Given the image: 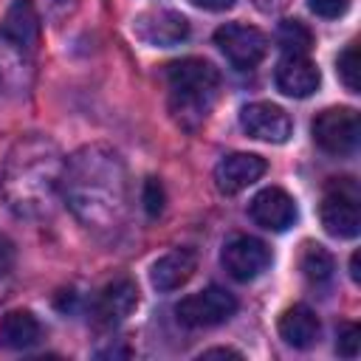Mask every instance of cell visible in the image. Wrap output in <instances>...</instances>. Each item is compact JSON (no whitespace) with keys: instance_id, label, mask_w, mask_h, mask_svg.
Instances as JSON below:
<instances>
[{"instance_id":"18","label":"cell","mask_w":361,"mask_h":361,"mask_svg":"<svg viewBox=\"0 0 361 361\" xmlns=\"http://www.w3.org/2000/svg\"><path fill=\"white\" fill-rule=\"evenodd\" d=\"M3 34H6L14 45H20L25 54L34 51L37 34H39V20H37V11H34V6H31L28 0H17V3L8 8L6 23H3Z\"/></svg>"},{"instance_id":"23","label":"cell","mask_w":361,"mask_h":361,"mask_svg":"<svg viewBox=\"0 0 361 361\" xmlns=\"http://www.w3.org/2000/svg\"><path fill=\"white\" fill-rule=\"evenodd\" d=\"M358 347H361V333L355 324H341L338 330V341H336V350L338 355L344 358H355L358 355Z\"/></svg>"},{"instance_id":"9","label":"cell","mask_w":361,"mask_h":361,"mask_svg":"<svg viewBox=\"0 0 361 361\" xmlns=\"http://www.w3.org/2000/svg\"><path fill=\"white\" fill-rule=\"evenodd\" d=\"M133 34L152 48H172L189 37V20L172 8H147L133 20Z\"/></svg>"},{"instance_id":"11","label":"cell","mask_w":361,"mask_h":361,"mask_svg":"<svg viewBox=\"0 0 361 361\" xmlns=\"http://www.w3.org/2000/svg\"><path fill=\"white\" fill-rule=\"evenodd\" d=\"M248 214L257 226H262L268 231H288L299 217L296 200L279 186L259 189L248 203Z\"/></svg>"},{"instance_id":"31","label":"cell","mask_w":361,"mask_h":361,"mask_svg":"<svg viewBox=\"0 0 361 361\" xmlns=\"http://www.w3.org/2000/svg\"><path fill=\"white\" fill-rule=\"evenodd\" d=\"M350 276H353V282H358V254H353V259H350Z\"/></svg>"},{"instance_id":"15","label":"cell","mask_w":361,"mask_h":361,"mask_svg":"<svg viewBox=\"0 0 361 361\" xmlns=\"http://www.w3.org/2000/svg\"><path fill=\"white\" fill-rule=\"evenodd\" d=\"M195 268H197V257H195V251H189V248H175V251H169V254H164V257H158L155 262H152V268H149V282H152V288H158V290H178L180 285H186L189 279H192V274H195Z\"/></svg>"},{"instance_id":"22","label":"cell","mask_w":361,"mask_h":361,"mask_svg":"<svg viewBox=\"0 0 361 361\" xmlns=\"http://www.w3.org/2000/svg\"><path fill=\"white\" fill-rule=\"evenodd\" d=\"M358 45L355 42H350L341 54H338V59H336V73H338V79H341V85L350 90V93H358Z\"/></svg>"},{"instance_id":"6","label":"cell","mask_w":361,"mask_h":361,"mask_svg":"<svg viewBox=\"0 0 361 361\" xmlns=\"http://www.w3.org/2000/svg\"><path fill=\"white\" fill-rule=\"evenodd\" d=\"M234 313H237L234 293H228L226 288H217V285H209L197 293H189L175 305V319L183 327H192V330L223 324Z\"/></svg>"},{"instance_id":"8","label":"cell","mask_w":361,"mask_h":361,"mask_svg":"<svg viewBox=\"0 0 361 361\" xmlns=\"http://www.w3.org/2000/svg\"><path fill=\"white\" fill-rule=\"evenodd\" d=\"M271 248L257 240V237H248V234H237L231 237L226 245H223V254H220V262L223 268L228 271L231 279L237 282H251L257 276H262L268 268H271Z\"/></svg>"},{"instance_id":"17","label":"cell","mask_w":361,"mask_h":361,"mask_svg":"<svg viewBox=\"0 0 361 361\" xmlns=\"http://www.w3.org/2000/svg\"><path fill=\"white\" fill-rule=\"evenodd\" d=\"M42 327L31 310H8L0 322V347L6 350H28L39 341Z\"/></svg>"},{"instance_id":"14","label":"cell","mask_w":361,"mask_h":361,"mask_svg":"<svg viewBox=\"0 0 361 361\" xmlns=\"http://www.w3.org/2000/svg\"><path fill=\"white\" fill-rule=\"evenodd\" d=\"M135 305H138V288H135L133 279L121 276V279L107 282L96 293V299H93V316H96L99 324L113 327V324L124 322L133 313Z\"/></svg>"},{"instance_id":"5","label":"cell","mask_w":361,"mask_h":361,"mask_svg":"<svg viewBox=\"0 0 361 361\" xmlns=\"http://www.w3.org/2000/svg\"><path fill=\"white\" fill-rule=\"evenodd\" d=\"M358 113L353 107H327L322 110L313 124H310V135L313 144L327 152V155H353L358 147Z\"/></svg>"},{"instance_id":"25","label":"cell","mask_w":361,"mask_h":361,"mask_svg":"<svg viewBox=\"0 0 361 361\" xmlns=\"http://www.w3.org/2000/svg\"><path fill=\"white\" fill-rule=\"evenodd\" d=\"M353 0H307L310 11L322 20H336V17H344L347 8H350Z\"/></svg>"},{"instance_id":"20","label":"cell","mask_w":361,"mask_h":361,"mask_svg":"<svg viewBox=\"0 0 361 361\" xmlns=\"http://www.w3.org/2000/svg\"><path fill=\"white\" fill-rule=\"evenodd\" d=\"M299 268H302V274L310 285H324L333 276V257H330L327 248H322L316 243H307L305 251H302Z\"/></svg>"},{"instance_id":"26","label":"cell","mask_w":361,"mask_h":361,"mask_svg":"<svg viewBox=\"0 0 361 361\" xmlns=\"http://www.w3.org/2000/svg\"><path fill=\"white\" fill-rule=\"evenodd\" d=\"M11 265H14V243L6 234H0V279L11 271Z\"/></svg>"},{"instance_id":"3","label":"cell","mask_w":361,"mask_h":361,"mask_svg":"<svg viewBox=\"0 0 361 361\" xmlns=\"http://www.w3.org/2000/svg\"><path fill=\"white\" fill-rule=\"evenodd\" d=\"M220 93V73L200 56H183L166 65V99L172 118L195 133L212 113Z\"/></svg>"},{"instance_id":"7","label":"cell","mask_w":361,"mask_h":361,"mask_svg":"<svg viewBox=\"0 0 361 361\" xmlns=\"http://www.w3.org/2000/svg\"><path fill=\"white\" fill-rule=\"evenodd\" d=\"M214 45L237 71L257 68L268 54V37L245 23H226L214 31Z\"/></svg>"},{"instance_id":"1","label":"cell","mask_w":361,"mask_h":361,"mask_svg":"<svg viewBox=\"0 0 361 361\" xmlns=\"http://www.w3.org/2000/svg\"><path fill=\"white\" fill-rule=\"evenodd\" d=\"M62 200L73 217L96 231L121 226L130 212V175L124 158L107 144H85L62 172Z\"/></svg>"},{"instance_id":"30","label":"cell","mask_w":361,"mask_h":361,"mask_svg":"<svg viewBox=\"0 0 361 361\" xmlns=\"http://www.w3.org/2000/svg\"><path fill=\"white\" fill-rule=\"evenodd\" d=\"M209 355H220V358H223V355H226V358H228V355H234V358H240V353H237V350H228V347H214V350H206V353H203V358H209Z\"/></svg>"},{"instance_id":"10","label":"cell","mask_w":361,"mask_h":361,"mask_svg":"<svg viewBox=\"0 0 361 361\" xmlns=\"http://www.w3.org/2000/svg\"><path fill=\"white\" fill-rule=\"evenodd\" d=\"M240 127L245 130V135L265 141V144H285L293 133L290 116L271 102H251L240 110Z\"/></svg>"},{"instance_id":"27","label":"cell","mask_w":361,"mask_h":361,"mask_svg":"<svg viewBox=\"0 0 361 361\" xmlns=\"http://www.w3.org/2000/svg\"><path fill=\"white\" fill-rule=\"evenodd\" d=\"M192 6H197V8H203V11H226V8H231L237 0H189Z\"/></svg>"},{"instance_id":"28","label":"cell","mask_w":361,"mask_h":361,"mask_svg":"<svg viewBox=\"0 0 361 361\" xmlns=\"http://www.w3.org/2000/svg\"><path fill=\"white\" fill-rule=\"evenodd\" d=\"M262 14H276V11H282L285 6H288V0H251Z\"/></svg>"},{"instance_id":"19","label":"cell","mask_w":361,"mask_h":361,"mask_svg":"<svg viewBox=\"0 0 361 361\" xmlns=\"http://www.w3.org/2000/svg\"><path fill=\"white\" fill-rule=\"evenodd\" d=\"M25 51L0 31V87H20L25 71Z\"/></svg>"},{"instance_id":"2","label":"cell","mask_w":361,"mask_h":361,"mask_svg":"<svg viewBox=\"0 0 361 361\" xmlns=\"http://www.w3.org/2000/svg\"><path fill=\"white\" fill-rule=\"evenodd\" d=\"M65 155L48 135L28 133L11 144L0 169V192L17 217L39 220L56 206Z\"/></svg>"},{"instance_id":"12","label":"cell","mask_w":361,"mask_h":361,"mask_svg":"<svg viewBox=\"0 0 361 361\" xmlns=\"http://www.w3.org/2000/svg\"><path fill=\"white\" fill-rule=\"evenodd\" d=\"M274 82L285 96L307 99L310 93H316L322 73L307 54H282V59L276 62V71H274Z\"/></svg>"},{"instance_id":"21","label":"cell","mask_w":361,"mask_h":361,"mask_svg":"<svg viewBox=\"0 0 361 361\" xmlns=\"http://www.w3.org/2000/svg\"><path fill=\"white\" fill-rule=\"evenodd\" d=\"M276 45L282 54H307L313 45V34L302 20H282L276 28Z\"/></svg>"},{"instance_id":"29","label":"cell","mask_w":361,"mask_h":361,"mask_svg":"<svg viewBox=\"0 0 361 361\" xmlns=\"http://www.w3.org/2000/svg\"><path fill=\"white\" fill-rule=\"evenodd\" d=\"M51 6L56 14H71L76 8V0H51Z\"/></svg>"},{"instance_id":"13","label":"cell","mask_w":361,"mask_h":361,"mask_svg":"<svg viewBox=\"0 0 361 361\" xmlns=\"http://www.w3.org/2000/svg\"><path fill=\"white\" fill-rule=\"evenodd\" d=\"M268 164L262 155L254 152H231L226 158H220V164L214 166V183L223 195H237L243 189H248L251 183H257L265 175Z\"/></svg>"},{"instance_id":"16","label":"cell","mask_w":361,"mask_h":361,"mask_svg":"<svg viewBox=\"0 0 361 361\" xmlns=\"http://www.w3.org/2000/svg\"><path fill=\"white\" fill-rule=\"evenodd\" d=\"M319 316L307 305H293L279 316V338L293 350H307L319 338Z\"/></svg>"},{"instance_id":"4","label":"cell","mask_w":361,"mask_h":361,"mask_svg":"<svg viewBox=\"0 0 361 361\" xmlns=\"http://www.w3.org/2000/svg\"><path fill=\"white\" fill-rule=\"evenodd\" d=\"M319 217H322V226L330 237L353 240L358 234L361 212H358V186L353 178H333L327 183Z\"/></svg>"},{"instance_id":"24","label":"cell","mask_w":361,"mask_h":361,"mask_svg":"<svg viewBox=\"0 0 361 361\" xmlns=\"http://www.w3.org/2000/svg\"><path fill=\"white\" fill-rule=\"evenodd\" d=\"M141 200H144V209H147V214H149V217H158V214L164 212V186H161L155 178H147Z\"/></svg>"}]
</instances>
